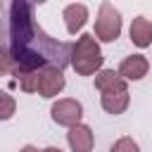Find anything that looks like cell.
I'll return each instance as SVG.
<instances>
[{
	"instance_id": "cell-3",
	"label": "cell",
	"mask_w": 152,
	"mask_h": 152,
	"mask_svg": "<svg viewBox=\"0 0 152 152\" xmlns=\"http://www.w3.org/2000/svg\"><path fill=\"white\" fill-rule=\"evenodd\" d=\"M102 50L100 43L95 40L93 33H81L76 38V43L71 45V55H69V64L78 76H93L102 69Z\"/></svg>"
},
{
	"instance_id": "cell-6",
	"label": "cell",
	"mask_w": 152,
	"mask_h": 152,
	"mask_svg": "<svg viewBox=\"0 0 152 152\" xmlns=\"http://www.w3.org/2000/svg\"><path fill=\"white\" fill-rule=\"evenodd\" d=\"M66 86V78H64V71L57 69V66H43L38 69V83H36V93L45 100H52L57 97Z\"/></svg>"
},
{
	"instance_id": "cell-2",
	"label": "cell",
	"mask_w": 152,
	"mask_h": 152,
	"mask_svg": "<svg viewBox=\"0 0 152 152\" xmlns=\"http://www.w3.org/2000/svg\"><path fill=\"white\" fill-rule=\"evenodd\" d=\"M95 88L100 90V104L107 114L119 116L131 104L128 83L114 71V69H100L95 74Z\"/></svg>"
},
{
	"instance_id": "cell-15",
	"label": "cell",
	"mask_w": 152,
	"mask_h": 152,
	"mask_svg": "<svg viewBox=\"0 0 152 152\" xmlns=\"http://www.w3.org/2000/svg\"><path fill=\"white\" fill-rule=\"evenodd\" d=\"M40 152H62V150H59V147H55V145H48V147H43Z\"/></svg>"
},
{
	"instance_id": "cell-4",
	"label": "cell",
	"mask_w": 152,
	"mask_h": 152,
	"mask_svg": "<svg viewBox=\"0 0 152 152\" xmlns=\"http://www.w3.org/2000/svg\"><path fill=\"white\" fill-rule=\"evenodd\" d=\"M121 28H124L121 12L112 2H100L97 14H95V31H93L95 40L97 43H114L121 36Z\"/></svg>"
},
{
	"instance_id": "cell-9",
	"label": "cell",
	"mask_w": 152,
	"mask_h": 152,
	"mask_svg": "<svg viewBox=\"0 0 152 152\" xmlns=\"http://www.w3.org/2000/svg\"><path fill=\"white\" fill-rule=\"evenodd\" d=\"M88 17H90V12H88V7L83 2H71V5H66L62 10V19H64L66 33H71V36L83 31V26L88 24Z\"/></svg>"
},
{
	"instance_id": "cell-1",
	"label": "cell",
	"mask_w": 152,
	"mask_h": 152,
	"mask_svg": "<svg viewBox=\"0 0 152 152\" xmlns=\"http://www.w3.org/2000/svg\"><path fill=\"white\" fill-rule=\"evenodd\" d=\"M10 55L14 59V76L43 66L64 69L69 64L71 45L52 38L36 24L31 2L14 0L10 5Z\"/></svg>"
},
{
	"instance_id": "cell-13",
	"label": "cell",
	"mask_w": 152,
	"mask_h": 152,
	"mask_svg": "<svg viewBox=\"0 0 152 152\" xmlns=\"http://www.w3.org/2000/svg\"><path fill=\"white\" fill-rule=\"evenodd\" d=\"M14 71V59L7 48H0V76H7Z\"/></svg>"
},
{
	"instance_id": "cell-14",
	"label": "cell",
	"mask_w": 152,
	"mask_h": 152,
	"mask_svg": "<svg viewBox=\"0 0 152 152\" xmlns=\"http://www.w3.org/2000/svg\"><path fill=\"white\" fill-rule=\"evenodd\" d=\"M19 152H40L36 145H24V147H19Z\"/></svg>"
},
{
	"instance_id": "cell-10",
	"label": "cell",
	"mask_w": 152,
	"mask_h": 152,
	"mask_svg": "<svg viewBox=\"0 0 152 152\" xmlns=\"http://www.w3.org/2000/svg\"><path fill=\"white\" fill-rule=\"evenodd\" d=\"M131 43L135 48H150L152 45V19L147 17H133L128 26Z\"/></svg>"
},
{
	"instance_id": "cell-12",
	"label": "cell",
	"mask_w": 152,
	"mask_h": 152,
	"mask_svg": "<svg viewBox=\"0 0 152 152\" xmlns=\"http://www.w3.org/2000/svg\"><path fill=\"white\" fill-rule=\"evenodd\" d=\"M109 152H140V145H138L135 138H131V135H121L119 140L112 142Z\"/></svg>"
},
{
	"instance_id": "cell-8",
	"label": "cell",
	"mask_w": 152,
	"mask_h": 152,
	"mask_svg": "<svg viewBox=\"0 0 152 152\" xmlns=\"http://www.w3.org/2000/svg\"><path fill=\"white\" fill-rule=\"evenodd\" d=\"M66 142L71 152H93L95 147V133L88 124H76L66 131Z\"/></svg>"
},
{
	"instance_id": "cell-7",
	"label": "cell",
	"mask_w": 152,
	"mask_h": 152,
	"mask_svg": "<svg viewBox=\"0 0 152 152\" xmlns=\"http://www.w3.org/2000/svg\"><path fill=\"white\" fill-rule=\"evenodd\" d=\"M147 71H150V59H147L145 55H140V52L124 57L121 64H119V69H116V74H119L126 83H131V81H142V78L147 76Z\"/></svg>"
},
{
	"instance_id": "cell-11",
	"label": "cell",
	"mask_w": 152,
	"mask_h": 152,
	"mask_svg": "<svg viewBox=\"0 0 152 152\" xmlns=\"http://www.w3.org/2000/svg\"><path fill=\"white\" fill-rule=\"evenodd\" d=\"M17 112V100L7 90H0V121H10Z\"/></svg>"
},
{
	"instance_id": "cell-5",
	"label": "cell",
	"mask_w": 152,
	"mask_h": 152,
	"mask_svg": "<svg viewBox=\"0 0 152 152\" xmlns=\"http://www.w3.org/2000/svg\"><path fill=\"white\" fill-rule=\"evenodd\" d=\"M50 119L57 126L71 128V126L81 124V119H83V104L78 100H74V97H59L50 107Z\"/></svg>"
}]
</instances>
